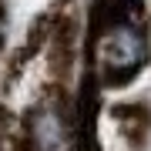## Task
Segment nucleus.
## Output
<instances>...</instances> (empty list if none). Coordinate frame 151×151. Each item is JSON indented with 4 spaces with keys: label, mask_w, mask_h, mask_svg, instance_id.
Returning <instances> with one entry per match:
<instances>
[{
    "label": "nucleus",
    "mask_w": 151,
    "mask_h": 151,
    "mask_svg": "<svg viewBox=\"0 0 151 151\" xmlns=\"http://www.w3.org/2000/svg\"><path fill=\"white\" fill-rule=\"evenodd\" d=\"M34 134H37V141H44V145H57L60 141V124H57V118L50 111H44V114H37V124H34Z\"/></svg>",
    "instance_id": "f03ea898"
},
{
    "label": "nucleus",
    "mask_w": 151,
    "mask_h": 151,
    "mask_svg": "<svg viewBox=\"0 0 151 151\" xmlns=\"http://www.w3.org/2000/svg\"><path fill=\"white\" fill-rule=\"evenodd\" d=\"M101 57H104V67H108L111 81H124V77H131L138 67H145L148 44H145L141 27L131 24V20H114L111 30L104 34Z\"/></svg>",
    "instance_id": "f257e3e1"
}]
</instances>
